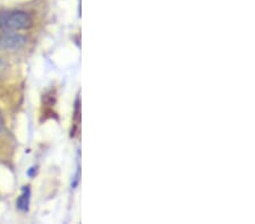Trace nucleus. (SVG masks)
<instances>
[{
  "label": "nucleus",
  "mask_w": 255,
  "mask_h": 224,
  "mask_svg": "<svg viewBox=\"0 0 255 224\" xmlns=\"http://www.w3.org/2000/svg\"><path fill=\"white\" fill-rule=\"evenodd\" d=\"M31 16L22 10L0 11V28L5 32H17L32 27Z\"/></svg>",
  "instance_id": "1"
},
{
  "label": "nucleus",
  "mask_w": 255,
  "mask_h": 224,
  "mask_svg": "<svg viewBox=\"0 0 255 224\" xmlns=\"http://www.w3.org/2000/svg\"><path fill=\"white\" fill-rule=\"evenodd\" d=\"M26 40L24 36L15 34V32H6L0 36V48L3 50H18L25 46Z\"/></svg>",
  "instance_id": "2"
},
{
  "label": "nucleus",
  "mask_w": 255,
  "mask_h": 224,
  "mask_svg": "<svg viewBox=\"0 0 255 224\" xmlns=\"http://www.w3.org/2000/svg\"><path fill=\"white\" fill-rule=\"evenodd\" d=\"M28 204H30V188L24 187L22 195L17 199V207L20 211L25 212L28 210Z\"/></svg>",
  "instance_id": "3"
},
{
  "label": "nucleus",
  "mask_w": 255,
  "mask_h": 224,
  "mask_svg": "<svg viewBox=\"0 0 255 224\" xmlns=\"http://www.w3.org/2000/svg\"><path fill=\"white\" fill-rule=\"evenodd\" d=\"M8 72H9V66L2 58H0V79L5 78Z\"/></svg>",
  "instance_id": "4"
},
{
  "label": "nucleus",
  "mask_w": 255,
  "mask_h": 224,
  "mask_svg": "<svg viewBox=\"0 0 255 224\" xmlns=\"http://www.w3.org/2000/svg\"><path fill=\"white\" fill-rule=\"evenodd\" d=\"M3 129H5V121H3L1 111H0V132H2Z\"/></svg>",
  "instance_id": "5"
}]
</instances>
